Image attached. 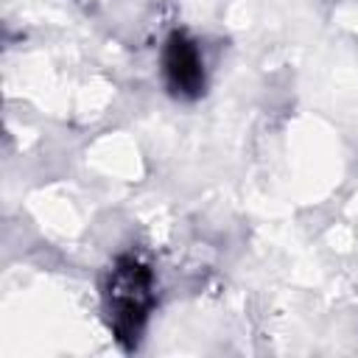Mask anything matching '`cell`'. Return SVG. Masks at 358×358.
<instances>
[{
	"instance_id": "obj_1",
	"label": "cell",
	"mask_w": 358,
	"mask_h": 358,
	"mask_svg": "<svg viewBox=\"0 0 358 358\" xmlns=\"http://www.w3.org/2000/svg\"><path fill=\"white\" fill-rule=\"evenodd\" d=\"M154 305V274L137 255H120L106 277L109 324L120 344L131 347Z\"/></svg>"
},
{
	"instance_id": "obj_2",
	"label": "cell",
	"mask_w": 358,
	"mask_h": 358,
	"mask_svg": "<svg viewBox=\"0 0 358 358\" xmlns=\"http://www.w3.org/2000/svg\"><path fill=\"white\" fill-rule=\"evenodd\" d=\"M162 73L176 98H196L204 90V59L187 34L173 31L168 36L162 50Z\"/></svg>"
}]
</instances>
